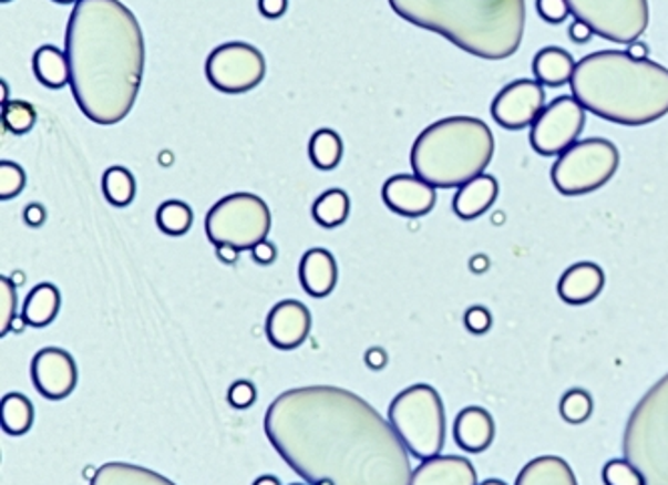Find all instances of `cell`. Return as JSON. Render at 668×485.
<instances>
[{
  "instance_id": "21",
  "label": "cell",
  "mask_w": 668,
  "mask_h": 485,
  "mask_svg": "<svg viewBox=\"0 0 668 485\" xmlns=\"http://www.w3.org/2000/svg\"><path fill=\"white\" fill-rule=\"evenodd\" d=\"M499 180L489 173L480 175L458 189L454 197V213L464 221L482 217L499 199Z\"/></svg>"
},
{
  "instance_id": "25",
  "label": "cell",
  "mask_w": 668,
  "mask_h": 485,
  "mask_svg": "<svg viewBox=\"0 0 668 485\" xmlns=\"http://www.w3.org/2000/svg\"><path fill=\"white\" fill-rule=\"evenodd\" d=\"M61 309V293L53 283H41L34 287L22 307V321L31 328L51 326Z\"/></svg>"
},
{
  "instance_id": "6",
  "label": "cell",
  "mask_w": 668,
  "mask_h": 485,
  "mask_svg": "<svg viewBox=\"0 0 668 485\" xmlns=\"http://www.w3.org/2000/svg\"><path fill=\"white\" fill-rule=\"evenodd\" d=\"M623 455L647 485H668V373L630 413L623 435Z\"/></svg>"
},
{
  "instance_id": "11",
  "label": "cell",
  "mask_w": 668,
  "mask_h": 485,
  "mask_svg": "<svg viewBox=\"0 0 668 485\" xmlns=\"http://www.w3.org/2000/svg\"><path fill=\"white\" fill-rule=\"evenodd\" d=\"M267 64L264 53L249 43H225L213 49L205 74L213 89L225 95H244L261 85Z\"/></svg>"
},
{
  "instance_id": "35",
  "label": "cell",
  "mask_w": 668,
  "mask_h": 485,
  "mask_svg": "<svg viewBox=\"0 0 668 485\" xmlns=\"http://www.w3.org/2000/svg\"><path fill=\"white\" fill-rule=\"evenodd\" d=\"M27 185V173L21 165L12 161H2L0 163V199H14L21 195Z\"/></svg>"
},
{
  "instance_id": "27",
  "label": "cell",
  "mask_w": 668,
  "mask_h": 485,
  "mask_svg": "<svg viewBox=\"0 0 668 485\" xmlns=\"http://www.w3.org/2000/svg\"><path fill=\"white\" fill-rule=\"evenodd\" d=\"M0 422L2 430L9 435H24L32 427L34 422V407L31 400L22 393H9L2 398L0 403Z\"/></svg>"
},
{
  "instance_id": "28",
  "label": "cell",
  "mask_w": 668,
  "mask_h": 485,
  "mask_svg": "<svg viewBox=\"0 0 668 485\" xmlns=\"http://www.w3.org/2000/svg\"><path fill=\"white\" fill-rule=\"evenodd\" d=\"M343 157V141L331 128H319L309 141V158L319 171L336 169Z\"/></svg>"
},
{
  "instance_id": "32",
  "label": "cell",
  "mask_w": 668,
  "mask_h": 485,
  "mask_svg": "<svg viewBox=\"0 0 668 485\" xmlns=\"http://www.w3.org/2000/svg\"><path fill=\"white\" fill-rule=\"evenodd\" d=\"M37 123V109L27 101H9L2 105V125L14 135L29 133Z\"/></svg>"
},
{
  "instance_id": "52",
  "label": "cell",
  "mask_w": 668,
  "mask_h": 485,
  "mask_svg": "<svg viewBox=\"0 0 668 485\" xmlns=\"http://www.w3.org/2000/svg\"><path fill=\"white\" fill-rule=\"evenodd\" d=\"M291 485H304V484H291Z\"/></svg>"
},
{
  "instance_id": "15",
  "label": "cell",
  "mask_w": 668,
  "mask_h": 485,
  "mask_svg": "<svg viewBox=\"0 0 668 485\" xmlns=\"http://www.w3.org/2000/svg\"><path fill=\"white\" fill-rule=\"evenodd\" d=\"M382 199L390 211L402 217H424L435 207V187L415 175H393L386 180Z\"/></svg>"
},
{
  "instance_id": "1",
  "label": "cell",
  "mask_w": 668,
  "mask_h": 485,
  "mask_svg": "<svg viewBox=\"0 0 668 485\" xmlns=\"http://www.w3.org/2000/svg\"><path fill=\"white\" fill-rule=\"evenodd\" d=\"M277 454L309 485H410L405 443L370 403L333 385L281 393L264 420Z\"/></svg>"
},
{
  "instance_id": "43",
  "label": "cell",
  "mask_w": 668,
  "mask_h": 485,
  "mask_svg": "<svg viewBox=\"0 0 668 485\" xmlns=\"http://www.w3.org/2000/svg\"><path fill=\"white\" fill-rule=\"evenodd\" d=\"M366 363L373 371H380L388 365V353L382 348H371L366 351Z\"/></svg>"
},
{
  "instance_id": "42",
  "label": "cell",
  "mask_w": 668,
  "mask_h": 485,
  "mask_svg": "<svg viewBox=\"0 0 668 485\" xmlns=\"http://www.w3.org/2000/svg\"><path fill=\"white\" fill-rule=\"evenodd\" d=\"M593 29L590 27H586L583 21H574L571 24V29H568V37H571V41H574L576 44L588 43L590 39H593Z\"/></svg>"
},
{
  "instance_id": "8",
  "label": "cell",
  "mask_w": 668,
  "mask_h": 485,
  "mask_svg": "<svg viewBox=\"0 0 668 485\" xmlns=\"http://www.w3.org/2000/svg\"><path fill=\"white\" fill-rule=\"evenodd\" d=\"M620 165V153L613 141L593 137L576 141L552 167V183L566 197H578L603 189Z\"/></svg>"
},
{
  "instance_id": "33",
  "label": "cell",
  "mask_w": 668,
  "mask_h": 485,
  "mask_svg": "<svg viewBox=\"0 0 668 485\" xmlns=\"http://www.w3.org/2000/svg\"><path fill=\"white\" fill-rule=\"evenodd\" d=\"M594 401L590 393L584 390H571L564 393L561 400V415L571 425H580L588 422L593 415Z\"/></svg>"
},
{
  "instance_id": "48",
  "label": "cell",
  "mask_w": 668,
  "mask_h": 485,
  "mask_svg": "<svg viewBox=\"0 0 668 485\" xmlns=\"http://www.w3.org/2000/svg\"><path fill=\"white\" fill-rule=\"evenodd\" d=\"M254 485H281L276 475H261L255 479Z\"/></svg>"
},
{
  "instance_id": "37",
  "label": "cell",
  "mask_w": 668,
  "mask_h": 485,
  "mask_svg": "<svg viewBox=\"0 0 668 485\" xmlns=\"http://www.w3.org/2000/svg\"><path fill=\"white\" fill-rule=\"evenodd\" d=\"M257 398V391L251 381L239 380L235 381L234 385L227 391V401L237 407V410H247L251 407Z\"/></svg>"
},
{
  "instance_id": "7",
  "label": "cell",
  "mask_w": 668,
  "mask_h": 485,
  "mask_svg": "<svg viewBox=\"0 0 668 485\" xmlns=\"http://www.w3.org/2000/svg\"><path fill=\"white\" fill-rule=\"evenodd\" d=\"M388 422L420 462L442 454L445 445L444 401L425 383H415L393 398Z\"/></svg>"
},
{
  "instance_id": "40",
  "label": "cell",
  "mask_w": 668,
  "mask_h": 485,
  "mask_svg": "<svg viewBox=\"0 0 668 485\" xmlns=\"http://www.w3.org/2000/svg\"><path fill=\"white\" fill-rule=\"evenodd\" d=\"M251 255H254L255 264L259 265H271L276 264L277 259V249L274 242L261 241L255 245L254 249H251Z\"/></svg>"
},
{
  "instance_id": "46",
  "label": "cell",
  "mask_w": 668,
  "mask_h": 485,
  "mask_svg": "<svg viewBox=\"0 0 668 485\" xmlns=\"http://www.w3.org/2000/svg\"><path fill=\"white\" fill-rule=\"evenodd\" d=\"M470 269H472L474 274H484V271H489V257H486V255H474V257L470 259Z\"/></svg>"
},
{
  "instance_id": "19",
  "label": "cell",
  "mask_w": 668,
  "mask_h": 485,
  "mask_svg": "<svg viewBox=\"0 0 668 485\" xmlns=\"http://www.w3.org/2000/svg\"><path fill=\"white\" fill-rule=\"evenodd\" d=\"M496 435L494 417L484 407H464L454 422V440L467 454L486 452Z\"/></svg>"
},
{
  "instance_id": "12",
  "label": "cell",
  "mask_w": 668,
  "mask_h": 485,
  "mask_svg": "<svg viewBox=\"0 0 668 485\" xmlns=\"http://www.w3.org/2000/svg\"><path fill=\"white\" fill-rule=\"evenodd\" d=\"M586 111L574 96H558L544 106L531 128V145L542 157H561L583 135Z\"/></svg>"
},
{
  "instance_id": "10",
  "label": "cell",
  "mask_w": 668,
  "mask_h": 485,
  "mask_svg": "<svg viewBox=\"0 0 668 485\" xmlns=\"http://www.w3.org/2000/svg\"><path fill=\"white\" fill-rule=\"evenodd\" d=\"M571 14L610 43L633 44L647 32L648 0H566Z\"/></svg>"
},
{
  "instance_id": "14",
  "label": "cell",
  "mask_w": 668,
  "mask_h": 485,
  "mask_svg": "<svg viewBox=\"0 0 668 485\" xmlns=\"http://www.w3.org/2000/svg\"><path fill=\"white\" fill-rule=\"evenodd\" d=\"M32 383L47 400L69 398L76 388L79 371L73 355L59 348H44L32 358Z\"/></svg>"
},
{
  "instance_id": "44",
  "label": "cell",
  "mask_w": 668,
  "mask_h": 485,
  "mask_svg": "<svg viewBox=\"0 0 668 485\" xmlns=\"http://www.w3.org/2000/svg\"><path fill=\"white\" fill-rule=\"evenodd\" d=\"M44 219H47V211H44L43 205L39 203H31L27 209H24V221L31 227H41Z\"/></svg>"
},
{
  "instance_id": "18",
  "label": "cell",
  "mask_w": 668,
  "mask_h": 485,
  "mask_svg": "<svg viewBox=\"0 0 668 485\" xmlns=\"http://www.w3.org/2000/svg\"><path fill=\"white\" fill-rule=\"evenodd\" d=\"M606 277L600 265L580 261L564 271L558 281V296L568 306H586L603 293Z\"/></svg>"
},
{
  "instance_id": "49",
  "label": "cell",
  "mask_w": 668,
  "mask_h": 485,
  "mask_svg": "<svg viewBox=\"0 0 668 485\" xmlns=\"http://www.w3.org/2000/svg\"><path fill=\"white\" fill-rule=\"evenodd\" d=\"M480 485H508L506 482H502V479H486V482H482Z\"/></svg>"
},
{
  "instance_id": "50",
  "label": "cell",
  "mask_w": 668,
  "mask_h": 485,
  "mask_svg": "<svg viewBox=\"0 0 668 485\" xmlns=\"http://www.w3.org/2000/svg\"><path fill=\"white\" fill-rule=\"evenodd\" d=\"M53 2H59V4H76V2H79V0H53Z\"/></svg>"
},
{
  "instance_id": "9",
  "label": "cell",
  "mask_w": 668,
  "mask_h": 485,
  "mask_svg": "<svg viewBox=\"0 0 668 485\" xmlns=\"http://www.w3.org/2000/svg\"><path fill=\"white\" fill-rule=\"evenodd\" d=\"M271 229V213L266 200L254 193H234L217 200L207 213L205 233L217 245H232L239 251L266 241Z\"/></svg>"
},
{
  "instance_id": "38",
  "label": "cell",
  "mask_w": 668,
  "mask_h": 485,
  "mask_svg": "<svg viewBox=\"0 0 668 485\" xmlns=\"http://www.w3.org/2000/svg\"><path fill=\"white\" fill-rule=\"evenodd\" d=\"M464 326L474 336H484L492 329V313L484 306L470 307L464 316Z\"/></svg>"
},
{
  "instance_id": "47",
  "label": "cell",
  "mask_w": 668,
  "mask_h": 485,
  "mask_svg": "<svg viewBox=\"0 0 668 485\" xmlns=\"http://www.w3.org/2000/svg\"><path fill=\"white\" fill-rule=\"evenodd\" d=\"M626 53L635 59H648V47L645 43H633L628 44V51Z\"/></svg>"
},
{
  "instance_id": "36",
  "label": "cell",
  "mask_w": 668,
  "mask_h": 485,
  "mask_svg": "<svg viewBox=\"0 0 668 485\" xmlns=\"http://www.w3.org/2000/svg\"><path fill=\"white\" fill-rule=\"evenodd\" d=\"M17 316V289L9 277H0V336L4 338L12 329Z\"/></svg>"
},
{
  "instance_id": "31",
  "label": "cell",
  "mask_w": 668,
  "mask_h": 485,
  "mask_svg": "<svg viewBox=\"0 0 668 485\" xmlns=\"http://www.w3.org/2000/svg\"><path fill=\"white\" fill-rule=\"evenodd\" d=\"M192 207L183 200H165L157 209V227L165 235L181 237L192 229Z\"/></svg>"
},
{
  "instance_id": "30",
  "label": "cell",
  "mask_w": 668,
  "mask_h": 485,
  "mask_svg": "<svg viewBox=\"0 0 668 485\" xmlns=\"http://www.w3.org/2000/svg\"><path fill=\"white\" fill-rule=\"evenodd\" d=\"M103 193L115 207H127L137 195V180L125 167H111L103 175Z\"/></svg>"
},
{
  "instance_id": "3",
  "label": "cell",
  "mask_w": 668,
  "mask_h": 485,
  "mask_svg": "<svg viewBox=\"0 0 668 485\" xmlns=\"http://www.w3.org/2000/svg\"><path fill=\"white\" fill-rule=\"evenodd\" d=\"M573 96L605 121L645 127L668 115V69L623 51H598L574 69Z\"/></svg>"
},
{
  "instance_id": "20",
  "label": "cell",
  "mask_w": 668,
  "mask_h": 485,
  "mask_svg": "<svg viewBox=\"0 0 668 485\" xmlns=\"http://www.w3.org/2000/svg\"><path fill=\"white\" fill-rule=\"evenodd\" d=\"M299 281L311 297H328L338 283V264L328 249H309L299 264Z\"/></svg>"
},
{
  "instance_id": "17",
  "label": "cell",
  "mask_w": 668,
  "mask_h": 485,
  "mask_svg": "<svg viewBox=\"0 0 668 485\" xmlns=\"http://www.w3.org/2000/svg\"><path fill=\"white\" fill-rule=\"evenodd\" d=\"M410 485H480L476 467L462 455H435L418 465Z\"/></svg>"
},
{
  "instance_id": "26",
  "label": "cell",
  "mask_w": 668,
  "mask_h": 485,
  "mask_svg": "<svg viewBox=\"0 0 668 485\" xmlns=\"http://www.w3.org/2000/svg\"><path fill=\"white\" fill-rule=\"evenodd\" d=\"M32 69L47 89L59 91L63 86L71 85V66L66 53L59 51L54 44H43L37 49L32 56Z\"/></svg>"
},
{
  "instance_id": "23",
  "label": "cell",
  "mask_w": 668,
  "mask_h": 485,
  "mask_svg": "<svg viewBox=\"0 0 668 485\" xmlns=\"http://www.w3.org/2000/svg\"><path fill=\"white\" fill-rule=\"evenodd\" d=\"M574 69H576V63H574L573 54L558 47L542 49L541 53L534 56V63H532V73L536 76V81L542 86H552V89L571 83Z\"/></svg>"
},
{
  "instance_id": "51",
  "label": "cell",
  "mask_w": 668,
  "mask_h": 485,
  "mask_svg": "<svg viewBox=\"0 0 668 485\" xmlns=\"http://www.w3.org/2000/svg\"><path fill=\"white\" fill-rule=\"evenodd\" d=\"M2 2H11V0H2Z\"/></svg>"
},
{
  "instance_id": "2",
  "label": "cell",
  "mask_w": 668,
  "mask_h": 485,
  "mask_svg": "<svg viewBox=\"0 0 668 485\" xmlns=\"http://www.w3.org/2000/svg\"><path fill=\"white\" fill-rule=\"evenodd\" d=\"M71 89L95 125H117L133 111L145 71L137 17L119 0H79L66 24Z\"/></svg>"
},
{
  "instance_id": "34",
  "label": "cell",
  "mask_w": 668,
  "mask_h": 485,
  "mask_svg": "<svg viewBox=\"0 0 668 485\" xmlns=\"http://www.w3.org/2000/svg\"><path fill=\"white\" fill-rule=\"evenodd\" d=\"M605 485H647L643 474L628 460H610L603 467Z\"/></svg>"
},
{
  "instance_id": "5",
  "label": "cell",
  "mask_w": 668,
  "mask_h": 485,
  "mask_svg": "<svg viewBox=\"0 0 668 485\" xmlns=\"http://www.w3.org/2000/svg\"><path fill=\"white\" fill-rule=\"evenodd\" d=\"M494 157V135L476 116H448L425 127L412 147L415 177L435 189H460L484 175Z\"/></svg>"
},
{
  "instance_id": "16",
  "label": "cell",
  "mask_w": 668,
  "mask_h": 485,
  "mask_svg": "<svg viewBox=\"0 0 668 485\" xmlns=\"http://www.w3.org/2000/svg\"><path fill=\"white\" fill-rule=\"evenodd\" d=\"M311 331V313L296 299L277 303L267 316L266 333L269 343L281 351H291L306 343Z\"/></svg>"
},
{
  "instance_id": "13",
  "label": "cell",
  "mask_w": 668,
  "mask_h": 485,
  "mask_svg": "<svg viewBox=\"0 0 668 485\" xmlns=\"http://www.w3.org/2000/svg\"><path fill=\"white\" fill-rule=\"evenodd\" d=\"M546 106V93L538 81L520 79L504 86L492 103V116L508 131L532 127Z\"/></svg>"
},
{
  "instance_id": "29",
  "label": "cell",
  "mask_w": 668,
  "mask_h": 485,
  "mask_svg": "<svg viewBox=\"0 0 668 485\" xmlns=\"http://www.w3.org/2000/svg\"><path fill=\"white\" fill-rule=\"evenodd\" d=\"M314 219L326 229L340 227L350 217V197L341 189H329L314 203Z\"/></svg>"
},
{
  "instance_id": "4",
  "label": "cell",
  "mask_w": 668,
  "mask_h": 485,
  "mask_svg": "<svg viewBox=\"0 0 668 485\" xmlns=\"http://www.w3.org/2000/svg\"><path fill=\"white\" fill-rule=\"evenodd\" d=\"M418 29L435 32L464 53L504 61L518 53L526 24L524 0H388Z\"/></svg>"
},
{
  "instance_id": "22",
  "label": "cell",
  "mask_w": 668,
  "mask_h": 485,
  "mask_svg": "<svg viewBox=\"0 0 668 485\" xmlns=\"http://www.w3.org/2000/svg\"><path fill=\"white\" fill-rule=\"evenodd\" d=\"M514 485H578V479L566 460L542 455L522 467Z\"/></svg>"
},
{
  "instance_id": "39",
  "label": "cell",
  "mask_w": 668,
  "mask_h": 485,
  "mask_svg": "<svg viewBox=\"0 0 668 485\" xmlns=\"http://www.w3.org/2000/svg\"><path fill=\"white\" fill-rule=\"evenodd\" d=\"M538 14L551 24H561L568 19L571 7L566 0H536Z\"/></svg>"
},
{
  "instance_id": "24",
  "label": "cell",
  "mask_w": 668,
  "mask_h": 485,
  "mask_svg": "<svg viewBox=\"0 0 668 485\" xmlns=\"http://www.w3.org/2000/svg\"><path fill=\"white\" fill-rule=\"evenodd\" d=\"M91 485H175L165 475L157 474L147 467L141 465L121 464V462H111V464L101 465L96 469Z\"/></svg>"
},
{
  "instance_id": "45",
  "label": "cell",
  "mask_w": 668,
  "mask_h": 485,
  "mask_svg": "<svg viewBox=\"0 0 668 485\" xmlns=\"http://www.w3.org/2000/svg\"><path fill=\"white\" fill-rule=\"evenodd\" d=\"M217 257L222 259L223 264H235L239 257V249H235L232 245H217Z\"/></svg>"
},
{
  "instance_id": "41",
  "label": "cell",
  "mask_w": 668,
  "mask_h": 485,
  "mask_svg": "<svg viewBox=\"0 0 668 485\" xmlns=\"http://www.w3.org/2000/svg\"><path fill=\"white\" fill-rule=\"evenodd\" d=\"M287 11V0H259V12L267 19H279Z\"/></svg>"
}]
</instances>
